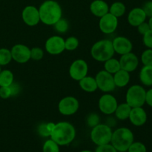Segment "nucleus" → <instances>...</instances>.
Masks as SVG:
<instances>
[{"instance_id":"obj_1","label":"nucleus","mask_w":152,"mask_h":152,"mask_svg":"<svg viewBox=\"0 0 152 152\" xmlns=\"http://www.w3.org/2000/svg\"><path fill=\"white\" fill-rule=\"evenodd\" d=\"M40 22L48 26H53L62 17V9L60 4L54 0H46L39 7Z\"/></svg>"},{"instance_id":"obj_2","label":"nucleus","mask_w":152,"mask_h":152,"mask_svg":"<svg viewBox=\"0 0 152 152\" xmlns=\"http://www.w3.org/2000/svg\"><path fill=\"white\" fill-rule=\"evenodd\" d=\"M76 137V129L69 122H59L50 133V138L56 142L59 146L69 145Z\"/></svg>"},{"instance_id":"obj_3","label":"nucleus","mask_w":152,"mask_h":152,"mask_svg":"<svg viewBox=\"0 0 152 152\" xmlns=\"http://www.w3.org/2000/svg\"><path fill=\"white\" fill-rule=\"evenodd\" d=\"M134 141V136L132 131L129 128L121 127L113 132L111 144L118 152L126 151Z\"/></svg>"},{"instance_id":"obj_4","label":"nucleus","mask_w":152,"mask_h":152,"mask_svg":"<svg viewBox=\"0 0 152 152\" xmlns=\"http://www.w3.org/2000/svg\"><path fill=\"white\" fill-rule=\"evenodd\" d=\"M114 53L112 41L107 39L96 42L91 48V56L97 62H105L113 57Z\"/></svg>"},{"instance_id":"obj_5","label":"nucleus","mask_w":152,"mask_h":152,"mask_svg":"<svg viewBox=\"0 0 152 152\" xmlns=\"http://www.w3.org/2000/svg\"><path fill=\"white\" fill-rule=\"evenodd\" d=\"M113 131L105 123H99L91 131L90 137L92 142L96 145H102L111 143Z\"/></svg>"},{"instance_id":"obj_6","label":"nucleus","mask_w":152,"mask_h":152,"mask_svg":"<svg viewBox=\"0 0 152 152\" xmlns=\"http://www.w3.org/2000/svg\"><path fill=\"white\" fill-rule=\"evenodd\" d=\"M146 90L140 85H133L126 91V102L132 108L142 107L145 104Z\"/></svg>"},{"instance_id":"obj_7","label":"nucleus","mask_w":152,"mask_h":152,"mask_svg":"<svg viewBox=\"0 0 152 152\" xmlns=\"http://www.w3.org/2000/svg\"><path fill=\"white\" fill-rule=\"evenodd\" d=\"M98 89L104 93H111L115 90V83L114 81L113 74L107 72L105 70L99 71L95 76Z\"/></svg>"},{"instance_id":"obj_8","label":"nucleus","mask_w":152,"mask_h":152,"mask_svg":"<svg viewBox=\"0 0 152 152\" xmlns=\"http://www.w3.org/2000/svg\"><path fill=\"white\" fill-rule=\"evenodd\" d=\"M80 108V102L76 97L67 96L62 98L58 103V111L63 116L75 114Z\"/></svg>"},{"instance_id":"obj_9","label":"nucleus","mask_w":152,"mask_h":152,"mask_svg":"<svg viewBox=\"0 0 152 152\" xmlns=\"http://www.w3.org/2000/svg\"><path fill=\"white\" fill-rule=\"evenodd\" d=\"M88 65L83 59H77L71 64L69 68V75L72 80L79 82L88 75Z\"/></svg>"},{"instance_id":"obj_10","label":"nucleus","mask_w":152,"mask_h":152,"mask_svg":"<svg viewBox=\"0 0 152 152\" xmlns=\"http://www.w3.org/2000/svg\"><path fill=\"white\" fill-rule=\"evenodd\" d=\"M117 105V99L114 95L109 93H105L102 95L98 102L99 111L105 115H111L114 114Z\"/></svg>"},{"instance_id":"obj_11","label":"nucleus","mask_w":152,"mask_h":152,"mask_svg":"<svg viewBox=\"0 0 152 152\" xmlns=\"http://www.w3.org/2000/svg\"><path fill=\"white\" fill-rule=\"evenodd\" d=\"M45 48L50 55L61 54L65 50V39L59 35L52 36L46 40Z\"/></svg>"},{"instance_id":"obj_12","label":"nucleus","mask_w":152,"mask_h":152,"mask_svg":"<svg viewBox=\"0 0 152 152\" xmlns=\"http://www.w3.org/2000/svg\"><path fill=\"white\" fill-rule=\"evenodd\" d=\"M118 18L108 12L99 18V28L101 32L105 34H111L116 31L118 27Z\"/></svg>"},{"instance_id":"obj_13","label":"nucleus","mask_w":152,"mask_h":152,"mask_svg":"<svg viewBox=\"0 0 152 152\" xmlns=\"http://www.w3.org/2000/svg\"><path fill=\"white\" fill-rule=\"evenodd\" d=\"M12 59L19 64H25L31 59V48L24 44H16L10 49Z\"/></svg>"},{"instance_id":"obj_14","label":"nucleus","mask_w":152,"mask_h":152,"mask_svg":"<svg viewBox=\"0 0 152 152\" xmlns=\"http://www.w3.org/2000/svg\"><path fill=\"white\" fill-rule=\"evenodd\" d=\"M22 19L25 25L34 27L40 22L39 8L34 5H28L22 10Z\"/></svg>"},{"instance_id":"obj_15","label":"nucleus","mask_w":152,"mask_h":152,"mask_svg":"<svg viewBox=\"0 0 152 152\" xmlns=\"http://www.w3.org/2000/svg\"><path fill=\"white\" fill-rule=\"evenodd\" d=\"M111 41L114 52L120 56L132 52L133 50V44L127 37L119 36L113 39Z\"/></svg>"},{"instance_id":"obj_16","label":"nucleus","mask_w":152,"mask_h":152,"mask_svg":"<svg viewBox=\"0 0 152 152\" xmlns=\"http://www.w3.org/2000/svg\"><path fill=\"white\" fill-rule=\"evenodd\" d=\"M119 61L121 69L125 70L129 73L134 71L137 68L140 63L139 58L132 51L122 55Z\"/></svg>"},{"instance_id":"obj_17","label":"nucleus","mask_w":152,"mask_h":152,"mask_svg":"<svg viewBox=\"0 0 152 152\" xmlns=\"http://www.w3.org/2000/svg\"><path fill=\"white\" fill-rule=\"evenodd\" d=\"M129 120L133 126L140 127L146 123L148 120V114L142 107L132 108Z\"/></svg>"},{"instance_id":"obj_18","label":"nucleus","mask_w":152,"mask_h":152,"mask_svg":"<svg viewBox=\"0 0 152 152\" xmlns=\"http://www.w3.org/2000/svg\"><path fill=\"white\" fill-rule=\"evenodd\" d=\"M147 19L145 12L142 7H134L129 11L127 20L129 25L132 27H137Z\"/></svg>"},{"instance_id":"obj_19","label":"nucleus","mask_w":152,"mask_h":152,"mask_svg":"<svg viewBox=\"0 0 152 152\" xmlns=\"http://www.w3.org/2000/svg\"><path fill=\"white\" fill-rule=\"evenodd\" d=\"M90 11L94 16L100 18L109 12V5L104 0H94L90 4Z\"/></svg>"},{"instance_id":"obj_20","label":"nucleus","mask_w":152,"mask_h":152,"mask_svg":"<svg viewBox=\"0 0 152 152\" xmlns=\"http://www.w3.org/2000/svg\"><path fill=\"white\" fill-rule=\"evenodd\" d=\"M80 88L87 93H94L98 89L95 77L91 76H86L79 81Z\"/></svg>"},{"instance_id":"obj_21","label":"nucleus","mask_w":152,"mask_h":152,"mask_svg":"<svg viewBox=\"0 0 152 152\" xmlns=\"http://www.w3.org/2000/svg\"><path fill=\"white\" fill-rule=\"evenodd\" d=\"M113 77L116 87L117 88L126 87L129 85L131 80L130 73L123 69H120V71L113 74Z\"/></svg>"},{"instance_id":"obj_22","label":"nucleus","mask_w":152,"mask_h":152,"mask_svg":"<svg viewBox=\"0 0 152 152\" xmlns=\"http://www.w3.org/2000/svg\"><path fill=\"white\" fill-rule=\"evenodd\" d=\"M140 81L147 87L152 86V65H143L140 71Z\"/></svg>"},{"instance_id":"obj_23","label":"nucleus","mask_w":152,"mask_h":152,"mask_svg":"<svg viewBox=\"0 0 152 152\" xmlns=\"http://www.w3.org/2000/svg\"><path fill=\"white\" fill-rule=\"evenodd\" d=\"M131 110H132V107L129 104L126 102H123V103L118 104L114 114L117 120H126L129 119Z\"/></svg>"},{"instance_id":"obj_24","label":"nucleus","mask_w":152,"mask_h":152,"mask_svg":"<svg viewBox=\"0 0 152 152\" xmlns=\"http://www.w3.org/2000/svg\"><path fill=\"white\" fill-rule=\"evenodd\" d=\"M121 69L119 59L111 57L109 59L104 62V70L111 74H114L116 72Z\"/></svg>"},{"instance_id":"obj_25","label":"nucleus","mask_w":152,"mask_h":152,"mask_svg":"<svg viewBox=\"0 0 152 152\" xmlns=\"http://www.w3.org/2000/svg\"><path fill=\"white\" fill-rule=\"evenodd\" d=\"M126 7L121 1H115L109 7V13L117 18L123 16L126 13Z\"/></svg>"},{"instance_id":"obj_26","label":"nucleus","mask_w":152,"mask_h":152,"mask_svg":"<svg viewBox=\"0 0 152 152\" xmlns=\"http://www.w3.org/2000/svg\"><path fill=\"white\" fill-rule=\"evenodd\" d=\"M14 82V76L10 70H1L0 73V87L9 86Z\"/></svg>"},{"instance_id":"obj_27","label":"nucleus","mask_w":152,"mask_h":152,"mask_svg":"<svg viewBox=\"0 0 152 152\" xmlns=\"http://www.w3.org/2000/svg\"><path fill=\"white\" fill-rule=\"evenodd\" d=\"M55 126L54 123H42L37 127V132L42 137H50V133Z\"/></svg>"},{"instance_id":"obj_28","label":"nucleus","mask_w":152,"mask_h":152,"mask_svg":"<svg viewBox=\"0 0 152 152\" xmlns=\"http://www.w3.org/2000/svg\"><path fill=\"white\" fill-rule=\"evenodd\" d=\"M53 28H54L55 31L58 34H65L67 31L69 29V22L67 19H63V18H61L58 22H56L54 25H53Z\"/></svg>"},{"instance_id":"obj_29","label":"nucleus","mask_w":152,"mask_h":152,"mask_svg":"<svg viewBox=\"0 0 152 152\" xmlns=\"http://www.w3.org/2000/svg\"><path fill=\"white\" fill-rule=\"evenodd\" d=\"M12 60L13 59H12L10 50L5 48H0V66L8 65Z\"/></svg>"},{"instance_id":"obj_30","label":"nucleus","mask_w":152,"mask_h":152,"mask_svg":"<svg viewBox=\"0 0 152 152\" xmlns=\"http://www.w3.org/2000/svg\"><path fill=\"white\" fill-rule=\"evenodd\" d=\"M42 152H60L59 145L50 138L43 144Z\"/></svg>"},{"instance_id":"obj_31","label":"nucleus","mask_w":152,"mask_h":152,"mask_svg":"<svg viewBox=\"0 0 152 152\" xmlns=\"http://www.w3.org/2000/svg\"><path fill=\"white\" fill-rule=\"evenodd\" d=\"M79 45L80 42L76 37H69L65 39V48L66 50H75L79 47Z\"/></svg>"},{"instance_id":"obj_32","label":"nucleus","mask_w":152,"mask_h":152,"mask_svg":"<svg viewBox=\"0 0 152 152\" xmlns=\"http://www.w3.org/2000/svg\"><path fill=\"white\" fill-rule=\"evenodd\" d=\"M99 123H100V117L96 113H90L86 117V124L91 129L99 125Z\"/></svg>"},{"instance_id":"obj_33","label":"nucleus","mask_w":152,"mask_h":152,"mask_svg":"<svg viewBox=\"0 0 152 152\" xmlns=\"http://www.w3.org/2000/svg\"><path fill=\"white\" fill-rule=\"evenodd\" d=\"M141 62L143 65H152V49L147 48L141 54Z\"/></svg>"},{"instance_id":"obj_34","label":"nucleus","mask_w":152,"mask_h":152,"mask_svg":"<svg viewBox=\"0 0 152 152\" xmlns=\"http://www.w3.org/2000/svg\"><path fill=\"white\" fill-rule=\"evenodd\" d=\"M44 57V50L39 47L31 48V59L34 61H39Z\"/></svg>"},{"instance_id":"obj_35","label":"nucleus","mask_w":152,"mask_h":152,"mask_svg":"<svg viewBox=\"0 0 152 152\" xmlns=\"http://www.w3.org/2000/svg\"><path fill=\"white\" fill-rule=\"evenodd\" d=\"M128 152H147V148L144 143L141 142H132V145L129 146Z\"/></svg>"},{"instance_id":"obj_36","label":"nucleus","mask_w":152,"mask_h":152,"mask_svg":"<svg viewBox=\"0 0 152 152\" xmlns=\"http://www.w3.org/2000/svg\"><path fill=\"white\" fill-rule=\"evenodd\" d=\"M142 42L147 48L152 49V30L142 35Z\"/></svg>"},{"instance_id":"obj_37","label":"nucleus","mask_w":152,"mask_h":152,"mask_svg":"<svg viewBox=\"0 0 152 152\" xmlns=\"http://www.w3.org/2000/svg\"><path fill=\"white\" fill-rule=\"evenodd\" d=\"M94 152H118L111 143L97 145Z\"/></svg>"},{"instance_id":"obj_38","label":"nucleus","mask_w":152,"mask_h":152,"mask_svg":"<svg viewBox=\"0 0 152 152\" xmlns=\"http://www.w3.org/2000/svg\"><path fill=\"white\" fill-rule=\"evenodd\" d=\"M11 97V91L9 86L0 87V98L3 99H7Z\"/></svg>"},{"instance_id":"obj_39","label":"nucleus","mask_w":152,"mask_h":152,"mask_svg":"<svg viewBox=\"0 0 152 152\" xmlns=\"http://www.w3.org/2000/svg\"><path fill=\"white\" fill-rule=\"evenodd\" d=\"M9 87H10V91H11V97L12 96H17L21 92V90H22L20 85L18 83H16V82H13L10 86H9Z\"/></svg>"},{"instance_id":"obj_40","label":"nucleus","mask_w":152,"mask_h":152,"mask_svg":"<svg viewBox=\"0 0 152 152\" xmlns=\"http://www.w3.org/2000/svg\"><path fill=\"white\" fill-rule=\"evenodd\" d=\"M137 28L138 33H139L140 34H141V35H144V34H146L148 31L151 30L150 29L149 25H148V23L146 21H145L144 22L141 23L140 25H138Z\"/></svg>"},{"instance_id":"obj_41","label":"nucleus","mask_w":152,"mask_h":152,"mask_svg":"<svg viewBox=\"0 0 152 152\" xmlns=\"http://www.w3.org/2000/svg\"><path fill=\"white\" fill-rule=\"evenodd\" d=\"M142 8V10H144V12H145L147 17H151V16H152V1L151 0V1H146V2L143 4Z\"/></svg>"},{"instance_id":"obj_42","label":"nucleus","mask_w":152,"mask_h":152,"mask_svg":"<svg viewBox=\"0 0 152 152\" xmlns=\"http://www.w3.org/2000/svg\"><path fill=\"white\" fill-rule=\"evenodd\" d=\"M145 103L152 108V88L146 91L145 94Z\"/></svg>"},{"instance_id":"obj_43","label":"nucleus","mask_w":152,"mask_h":152,"mask_svg":"<svg viewBox=\"0 0 152 152\" xmlns=\"http://www.w3.org/2000/svg\"><path fill=\"white\" fill-rule=\"evenodd\" d=\"M148 25H149L150 29L152 30V16H151V17H149V19H148Z\"/></svg>"},{"instance_id":"obj_44","label":"nucleus","mask_w":152,"mask_h":152,"mask_svg":"<svg viewBox=\"0 0 152 152\" xmlns=\"http://www.w3.org/2000/svg\"><path fill=\"white\" fill-rule=\"evenodd\" d=\"M80 152H94V151H90V150H83V151H81Z\"/></svg>"},{"instance_id":"obj_45","label":"nucleus","mask_w":152,"mask_h":152,"mask_svg":"<svg viewBox=\"0 0 152 152\" xmlns=\"http://www.w3.org/2000/svg\"><path fill=\"white\" fill-rule=\"evenodd\" d=\"M1 66H0V73H1Z\"/></svg>"},{"instance_id":"obj_46","label":"nucleus","mask_w":152,"mask_h":152,"mask_svg":"<svg viewBox=\"0 0 152 152\" xmlns=\"http://www.w3.org/2000/svg\"><path fill=\"white\" fill-rule=\"evenodd\" d=\"M120 152H128L127 151H120Z\"/></svg>"},{"instance_id":"obj_47","label":"nucleus","mask_w":152,"mask_h":152,"mask_svg":"<svg viewBox=\"0 0 152 152\" xmlns=\"http://www.w3.org/2000/svg\"><path fill=\"white\" fill-rule=\"evenodd\" d=\"M151 1H152V0H151Z\"/></svg>"}]
</instances>
